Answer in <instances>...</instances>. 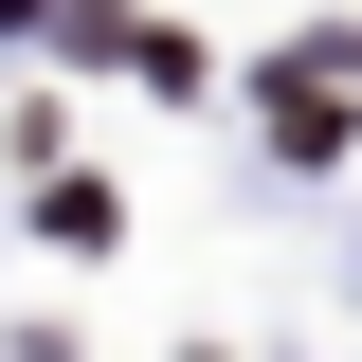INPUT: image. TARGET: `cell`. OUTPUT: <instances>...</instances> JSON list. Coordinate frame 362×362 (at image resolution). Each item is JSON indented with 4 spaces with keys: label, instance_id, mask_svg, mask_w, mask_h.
I'll return each instance as SVG.
<instances>
[{
    "label": "cell",
    "instance_id": "6da1fadb",
    "mask_svg": "<svg viewBox=\"0 0 362 362\" xmlns=\"http://www.w3.org/2000/svg\"><path fill=\"white\" fill-rule=\"evenodd\" d=\"M272 145H308V163H326V145H344V73H290V90H272Z\"/></svg>",
    "mask_w": 362,
    "mask_h": 362
}]
</instances>
